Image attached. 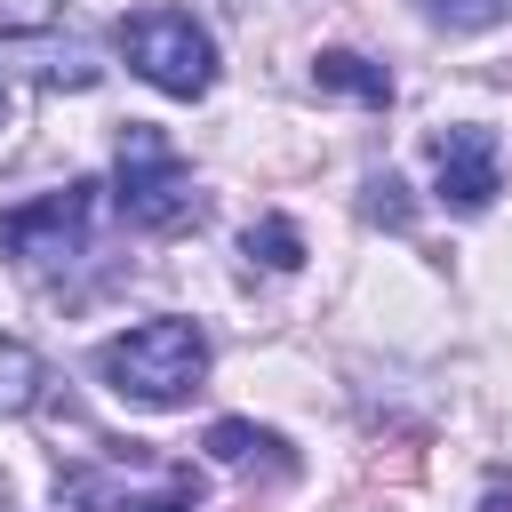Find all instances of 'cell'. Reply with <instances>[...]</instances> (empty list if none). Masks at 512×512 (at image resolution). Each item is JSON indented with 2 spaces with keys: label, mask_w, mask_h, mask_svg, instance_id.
<instances>
[{
  "label": "cell",
  "mask_w": 512,
  "mask_h": 512,
  "mask_svg": "<svg viewBox=\"0 0 512 512\" xmlns=\"http://www.w3.org/2000/svg\"><path fill=\"white\" fill-rule=\"evenodd\" d=\"M96 376L128 400V408H184L208 376V336L176 312L128 328V336H104L96 344Z\"/></svg>",
  "instance_id": "obj_1"
},
{
  "label": "cell",
  "mask_w": 512,
  "mask_h": 512,
  "mask_svg": "<svg viewBox=\"0 0 512 512\" xmlns=\"http://www.w3.org/2000/svg\"><path fill=\"white\" fill-rule=\"evenodd\" d=\"M120 56L160 96H208L216 88V40L192 8H136L120 16Z\"/></svg>",
  "instance_id": "obj_2"
},
{
  "label": "cell",
  "mask_w": 512,
  "mask_h": 512,
  "mask_svg": "<svg viewBox=\"0 0 512 512\" xmlns=\"http://www.w3.org/2000/svg\"><path fill=\"white\" fill-rule=\"evenodd\" d=\"M112 200H120V216H128V224H144V232H176V224L192 216V168H184V152H176L160 128L128 120Z\"/></svg>",
  "instance_id": "obj_3"
},
{
  "label": "cell",
  "mask_w": 512,
  "mask_h": 512,
  "mask_svg": "<svg viewBox=\"0 0 512 512\" xmlns=\"http://www.w3.org/2000/svg\"><path fill=\"white\" fill-rule=\"evenodd\" d=\"M96 192L104 184L72 176V184L8 208L0 216V256H16V264H64V256H80L88 248V224H96Z\"/></svg>",
  "instance_id": "obj_4"
},
{
  "label": "cell",
  "mask_w": 512,
  "mask_h": 512,
  "mask_svg": "<svg viewBox=\"0 0 512 512\" xmlns=\"http://www.w3.org/2000/svg\"><path fill=\"white\" fill-rule=\"evenodd\" d=\"M56 496H64L72 512H200V472H192V464H160L152 480H136V472H96V464H80V472L56 480Z\"/></svg>",
  "instance_id": "obj_5"
},
{
  "label": "cell",
  "mask_w": 512,
  "mask_h": 512,
  "mask_svg": "<svg viewBox=\"0 0 512 512\" xmlns=\"http://www.w3.org/2000/svg\"><path fill=\"white\" fill-rule=\"evenodd\" d=\"M432 176H440V200L448 208H488L496 200V176H504V152H496L488 128L456 120V128L432 136Z\"/></svg>",
  "instance_id": "obj_6"
},
{
  "label": "cell",
  "mask_w": 512,
  "mask_h": 512,
  "mask_svg": "<svg viewBox=\"0 0 512 512\" xmlns=\"http://www.w3.org/2000/svg\"><path fill=\"white\" fill-rule=\"evenodd\" d=\"M312 80L336 88V96H360V104H392V72L368 64V56H352V48H320L312 56Z\"/></svg>",
  "instance_id": "obj_7"
},
{
  "label": "cell",
  "mask_w": 512,
  "mask_h": 512,
  "mask_svg": "<svg viewBox=\"0 0 512 512\" xmlns=\"http://www.w3.org/2000/svg\"><path fill=\"white\" fill-rule=\"evenodd\" d=\"M40 384H48L40 352H32V344H16V336H0V416H24V408L40 400Z\"/></svg>",
  "instance_id": "obj_8"
},
{
  "label": "cell",
  "mask_w": 512,
  "mask_h": 512,
  "mask_svg": "<svg viewBox=\"0 0 512 512\" xmlns=\"http://www.w3.org/2000/svg\"><path fill=\"white\" fill-rule=\"evenodd\" d=\"M208 456H216V464H256V456L280 464V432H256V424H240V416H216V424H208Z\"/></svg>",
  "instance_id": "obj_9"
},
{
  "label": "cell",
  "mask_w": 512,
  "mask_h": 512,
  "mask_svg": "<svg viewBox=\"0 0 512 512\" xmlns=\"http://www.w3.org/2000/svg\"><path fill=\"white\" fill-rule=\"evenodd\" d=\"M240 248H248L256 264H272V272H296V264H304V232H296L288 216H256Z\"/></svg>",
  "instance_id": "obj_10"
},
{
  "label": "cell",
  "mask_w": 512,
  "mask_h": 512,
  "mask_svg": "<svg viewBox=\"0 0 512 512\" xmlns=\"http://www.w3.org/2000/svg\"><path fill=\"white\" fill-rule=\"evenodd\" d=\"M424 16L448 24V32H480V24H504L512 0H424Z\"/></svg>",
  "instance_id": "obj_11"
},
{
  "label": "cell",
  "mask_w": 512,
  "mask_h": 512,
  "mask_svg": "<svg viewBox=\"0 0 512 512\" xmlns=\"http://www.w3.org/2000/svg\"><path fill=\"white\" fill-rule=\"evenodd\" d=\"M400 192H408L400 176H368V216H376V224H408V200H400Z\"/></svg>",
  "instance_id": "obj_12"
},
{
  "label": "cell",
  "mask_w": 512,
  "mask_h": 512,
  "mask_svg": "<svg viewBox=\"0 0 512 512\" xmlns=\"http://www.w3.org/2000/svg\"><path fill=\"white\" fill-rule=\"evenodd\" d=\"M480 512H512V480H488V504Z\"/></svg>",
  "instance_id": "obj_13"
},
{
  "label": "cell",
  "mask_w": 512,
  "mask_h": 512,
  "mask_svg": "<svg viewBox=\"0 0 512 512\" xmlns=\"http://www.w3.org/2000/svg\"><path fill=\"white\" fill-rule=\"evenodd\" d=\"M0 512H16V488H8V472H0Z\"/></svg>",
  "instance_id": "obj_14"
},
{
  "label": "cell",
  "mask_w": 512,
  "mask_h": 512,
  "mask_svg": "<svg viewBox=\"0 0 512 512\" xmlns=\"http://www.w3.org/2000/svg\"><path fill=\"white\" fill-rule=\"evenodd\" d=\"M0 120H8V88H0Z\"/></svg>",
  "instance_id": "obj_15"
}]
</instances>
